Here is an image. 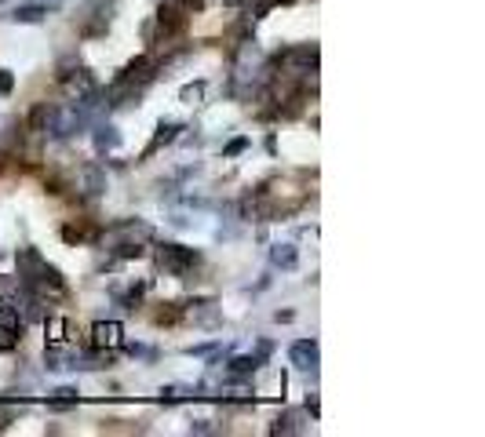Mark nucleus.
<instances>
[{
	"label": "nucleus",
	"mask_w": 485,
	"mask_h": 437,
	"mask_svg": "<svg viewBox=\"0 0 485 437\" xmlns=\"http://www.w3.org/2000/svg\"><path fill=\"white\" fill-rule=\"evenodd\" d=\"M44 328H48V342H51V347H63L66 332H70V321L66 317H44Z\"/></svg>",
	"instance_id": "15"
},
{
	"label": "nucleus",
	"mask_w": 485,
	"mask_h": 437,
	"mask_svg": "<svg viewBox=\"0 0 485 437\" xmlns=\"http://www.w3.org/2000/svg\"><path fill=\"white\" fill-rule=\"evenodd\" d=\"M288 361H292L299 372H318V361H321L318 339H296L292 347H288Z\"/></svg>",
	"instance_id": "6"
},
{
	"label": "nucleus",
	"mask_w": 485,
	"mask_h": 437,
	"mask_svg": "<svg viewBox=\"0 0 485 437\" xmlns=\"http://www.w3.org/2000/svg\"><path fill=\"white\" fill-rule=\"evenodd\" d=\"M146 244V241H154V226L142 223V218H125V223H113L106 230V248H117V244Z\"/></svg>",
	"instance_id": "3"
},
{
	"label": "nucleus",
	"mask_w": 485,
	"mask_h": 437,
	"mask_svg": "<svg viewBox=\"0 0 485 437\" xmlns=\"http://www.w3.org/2000/svg\"><path fill=\"white\" fill-rule=\"evenodd\" d=\"M125 342V328L120 321H99L92 328V350H117Z\"/></svg>",
	"instance_id": "7"
},
{
	"label": "nucleus",
	"mask_w": 485,
	"mask_h": 437,
	"mask_svg": "<svg viewBox=\"0 0 485 437\" xmlns=\"http://www.w3.org/2000/svg\"><path fill=\"white\" fill-rule=\"evenodd\" d=\"M44 15H48V8H44V4H22V8H15L8 19H11V22H22V26H29V22H41Z\"/></svg>",
	"instance_id": "16"
},
{
	"label": "nucleus",
	"mask_w": 485,
	"mask_h": 437,
	"mask_svg": "<svg viewBox=\"0 0 485 437\" xmlns=\"http://www.w3.org/2000/svg\"><path fill=\"white\" fill-rule=\"evenodd\" d=\"M223 4H249V0H223Z\"/></svg>",
	"instance_id": "25"
},
{
	"label": "nucleus",
	"mask_w": 485,
	"mask_h": 437,
	"mask_svg": "<svg viewBox=\"0 0 485 437\" xmlns=\"http://www.w3.org/2000/svg\"><path fill=\"white\" fill-rule=\"evenodd\" d=\"M296 248L292 244H274V248H270V263H274L278 270H292L296 266Z\"/></svg>",
	"instance_id": "14"
},
{
	"label": "nucleus",
	"mask_w": 485,
	"mask_h": 437,
	"mask_svg": "<svg viewBox=\"0 0 485 437\" xmlns=\"http://www.w3.org/2000/svg\"><path fill=\"white\" fill-rule=\"evenodd\" d=\"M157 263H161V270L165 273H172V277H190L197 266H201V252L197 248H187V244H175V241H165V244H157Z\"/></svg>",
	"instance_id": "2"
},
{
	"label": "nucleus",
	"mask_w": 485,
	"mask_h": 437,
	"mask_svg": "<svg viewBox=\"0 0 485 437\" xmlns=\"http://www.w3.org/2000/svg\"><path fill=\"white\" fill-rule=\"evenodd\" d=\"M270 430H274V433H303L307 426H303V416H299V412H285Z\"/></svg>",
	"instance_id": "17"
},
{
	"label": "nucleus",
	"mask_w": 485,
	"mask_h": 437,
	"mask_svg": "<svg viewBox=\"0 0 485 437\" xmlns=\"http://www.w3.org/2000/svg\"><path fill=\"white\" fill-rule=\"evenodd\" d=\"M204 88H208L204 80H194V84H187L183 91H179V99H183V102H190V106H194V102H201V95H204Z\"/></svg>",
	"instance_id": "18"
},
{
	"label": "nucleus",
	"mask_w": 485,
	"mask_h": 437,
	"mask_svg": "<svg viewBox=\"0 0 485 437\" xmlns=\"http://www.w3.org/2000/svg\"><path fill=\"white\" fill-rule=\"evenodd\" d=\"M274 4H281V0H249V15L252 19H266Z\"/></svg>",
	"instance_id": "19"
},
{
	"label": "nucleus",
	"mask_w": 485,
	"mask_h": 437,
	"mask_svg": "<svg viewBox=\"0 0 485 437\" xmlns=\"http://www.w3.org/2000/svg\"><path fill=\"white\" fill-rule=\"evenodd\" d=\"M194 433H212V430H216V426H208V419H197L194 426H190Z\"/></svg>",
	"instance_id": "24"
},
{
	"label": "nucleus",
	"mask_w": 485,
	"mask_h": 437,
	"mask_svg": "<svg viewBox=\"0 0 485 437\" xmlns=\"http://www.w3.org/2000/svg\"><path fill=\"white\" fill-rule=\"evenodd\" d=\"M103 190H106V172L99 164H88L84 168V194L88 197H99Z\"/></svg>",
	"instance_id": "11"
},
{
	"label": "nucleus",
	"mask_w": 485,
	"mask_h": 437,
	"mask_svg": "<svg viewBox=\"0 0 485 437\" xmlns=\"http://www.w3.org/2000/svg\"><path fill=\"white\" fill-rule=\"evenodd\" d=\"M15 263H19V285H26L29 292H37L41 299H48V295H63L66 292V285H63V273H58L37 248H19V256H15Z\"/></svg>",
	"instance_id": "1"
},
{
	"label": "nucleus",
	"mask_w": 485,
	"mask_h": 437,
	"mask_svg": "<svg viewBox=\"0 0 485 437\" xmlns=\"http://www.w3.org/2000/svg\"><path fill=\"white\" fill-rule=\"evenodd\" d=\"M278 62H281V66H288V73H296V77L318 73V48H314V44L288 48L285 55H278Z\"/></svg>",
	"instance_id": "4"
},
{
	"label": "nucleus",
	"mask_w": 485,
	"mask_h": 437,
	"mask_svg": "<svg viewBox=\"0 0 485 437\" xmlns=\"http://www.w3.org/2000/svg\"><path fill=\"white\" fill-rule=\"evenodd\" d=\"M77 390L73 386H58L55 394H48V409H55V412H63V409H77Z\"/></svg>",
	"instance_id": "12"
},
{
	"label": "nucleus",
	"mask_w": 485,
	"mask_h": 437,
	"mask_svg": "<svg viewBox=\"0 0 485 437\" xmlns=\"http://www.w3.org/2000/svg\"><path fill=\"white\" fill-rule=\"evenodd\" d=\"M161 4H168V8H179V11H201V8H204L201 0H161Z\"/></svg>",
	"instance_id": "20"
},
{
	"label": "nucleus",
	"mask_w": 485,
	"mask_h": 437,
	"mask_svg": "<svg viewBox=\"0 0 485 437\" xmlns=\"http://www.w3.org/2000/svg\"><path fill=\"white\" fill-rule=\"evenodd\" d=\"M15 419V409H8V404H0V430H8Z\"/></svg>",
	"instance_id": "23"
},
{
	"label": "nucleus",
	"mask_w": 485,
	"mask_h": 437,
	"mask_svg": "<svg viewBox=\"0 0 485 437\" xmlns=\"http://www.w3.org/2000/svg\"><path fill=\"white\" fill-rule=\"evenodd\" d=\"M120 146V132L113 128V124H99L95 128V149L106 153V149H117Z\"/></svg>",
	"instance_id": "13"
},
{
	"label": "nucleus",
	"mask_w": 485,
	"mask_h": 437,
	"mask_svg": "<svg viewBox=\"0 0 485 437\" xmlns=\"http://www.w3.org/2000/svg\"><path fill=\"white\" fill-rule=\"evenodd\" d=\"M15 91V77H11V70H0V95H11Z\"/></svg>",
	"instance_id": "21"
},
{
	"label": "nucleus",
	"mask_w": 485,
	"mask_h": 437,
	"mask_svg": "<svg viewBox=\"0 0 485 437\" xmlns=\"http://www.w3.org/2000/svg\"><path fill=\"white\" fill-rule=\"evenodd\" d=\"M22 328H26V321L19 317V310H15L11 302H0V350L19 347Z\"/></svg>",
	"instance_id": "5"
},
{
	"label": "nucleus",
	"mask_w": 485,
	"mask_h": 437,
	"mask_svg": "<svg viewBox=\"0 0 485 437\" xmlns=\"http://www.w3.org/2000/svg\"><path fill=\"white\" fill-rule=\"evenodd\" d=\"M154 26L161 29V37H165V41H172V37H179V33H183V29H187V11H179V8H168V4H161V11H157Z\"/></svg>",
	"instance_id": "8"
},
{
	"label": "nucleus",
	"mask_w": 485,
	"mask_h": 437,
	"mask_svg": "<svg viewBox=\"0 0 485 437\" xmlns=\"http://www.w3.org/2000/svg\"><path fill=\"white\" fill-rule=\"evenodd\" d=\"M0 4H4V0H0Z\"/></svg>",
	"instance_id": "26"
},
{
	"label": "nucleus",
	"mask_w": 485,
	"mask_h": 437,
	"mask_svg": "<svg viewBox=\"0 0 485 437\" xmlns=\"http://www.w3.org/2000/svg\"><path fill=\"white\" fill-rule=\"evenodd\" d=\"M183 132V124L179 120H161V128H157V135H154V142H150V149H146V157L154 149H161V146H168V142H175V135Z\"/></svg>",
	"instance_id": "10"
},
{
	"label": "nucleus",
	"mask_w": 485,
	"mask_h": 437,
	"mask_svg": "<svg viewBox=\"0 0 485 437\" xmlns=\"http://www.w3.org/2000/svg\"><path fill=\"white\" fill-rule=\"evenodd\" d=\"M263 364H266V354H241V357L226 361V372L230 376H256Z\"/></svg>",
	"instance_id": "9"
},
{
	"label": "nucleus",
	"mask_w": 485,
	"mask_h": 437,
	"mask_svg": "<svg viewBox=\"0 0 485 437\" xmlns=\"http://www.w3.org/2000/svg\"><path fill=\"white\" fill-rule=\"evenodd\" d=\"M245 146H249V139H245V135H241V139H234V142H230V146L223 149V157H237V153L245 149Z\"/></svg>",
	"instance_id": "22"
}]
</instances>
